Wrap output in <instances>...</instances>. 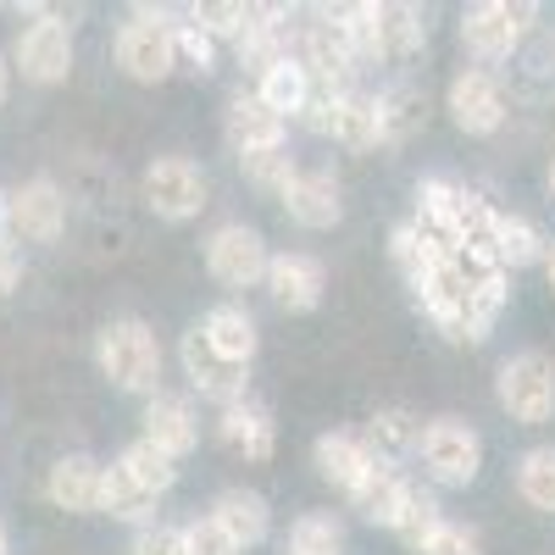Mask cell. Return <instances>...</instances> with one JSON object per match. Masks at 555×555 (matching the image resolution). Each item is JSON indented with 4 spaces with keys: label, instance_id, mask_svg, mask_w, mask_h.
<instances>
[{
    "label": "cell",
    "instance_id": "obj_5",
    "mask_svg": "<svg viewBox=\"0 0 555 555\" xmlns=\"http://www.w3.org/2000/svg\"><path fill=\"white\" fill-rule=\"evenodd\" d=\"M539 17V7H512V0H478L461 12V44L478 62H512V51L522 44L528 23Z\"/></svg>",
    "mask_w": 555,
    "mask_h": 555
},
{
    "label": "cell",
    "instance_id": "obj_8",
    "mask_svg": "<svg viewBox=\"0 0 555 555\" xmlns=\"http://www.w3.org/2000/svg\"><path fill=\"white\" fill-rule=\"evenodd\" d=\"M267 240L256 234L250 222H222L217 234L206 240V272L217 278L222 289H250L267 284Z\"/></svg>",
    "mask_w": 555,
    "mask_h": 555
},
{
    "label": "cell",
    "instance_id": "obj_6",
    "mask_svg": "<svg viewBox=\"0 0 555 555\" xmlns=\"http://www.w3.org/2000/svg\"><path fill=\"white\" fill-rule=\"evenodd\" d=\"M139 190H145V206L162 222H190L206 211V172L190 156H156L139 178Z\"/></svg>",
    "mask_w": 555,
    "mask_h": 555
},
{
    "label": "cell",
    "instance_id": "obj_11",
    "mask_svg": "<svg viewBox=\"0 0 555 555\" xmlns=\"http://www.w3.org/2000/svg\"><path fill=\"white\" fill-rule=\"evenodd\" d=\"M183 373H190V384L206 395V400H217V405H240V400H250L245 395V366L240 361H228V356H217L211 350V339L201 334V328H190V334H183Z\"/></svg>",
    "mask_w": 555,
    "mask_h": 555
},
{
    "label": "cell",
    "instance_id": "obj_23",
    "mask_svg": "<svg viewBox=\"0 0 555 555\" xmlns=\"http://www.w3.org/2000/svg\"><path fill=\"white\" fill-rule=\"evenodd\" d=\"M256 95L278 112V117H300L306 112V101H311V73H306V62H300V51H289L284 62H272L267 73H261V83H256Z\"/></svg>",
    "mask_w": 555,
    "mask_h": 555
},
{
    "label": "cell",
    "instance_id": "obj_30",
    "mask_svg": "<svg viewBox=\"0 0 555 555\" xmlns=\"http://www.w3.org/2000/svg\"><path fill=\"white\" fill-rule=\"evenodd\" d=\"M117 461H122V467H128V473H133L139 483H145L151 494H167V489L178 483V461H172L167 450H156V444H151L145 434H139V439H133V444H128V450H122Z\"/></svg>",
    "mask_w": 555,
    "mask_h": 555
},
{
    "label": "cell",
    "instance_id": "obj_32",
    "mask_svg": "<svg viewBox=\"0 0 555 555\" xmlns=\"http://www.w3.org/2000/svg\"><path fill=\"white\" fill-rule=\"evenodd\" d=\"M289 555H345V528L322 512H306L289 528Z\"/></svg>",
    "mask_w": 555,
    "mask_h": 555
},
{
    "label": "cell",
    "instance_id": "obj_21",
    "mask_svg": "<svg viewBox=\"0 0 555 555\" xmlns=\"http://www.w3.org/2000/svg\"><path fill=\"white\" fill-rule=\"evenodd\" d=\"M405 500H411V483L389 467V461H378L373 473L361 478V489L350 494V505L366 517V522H378V528H389L395 533V522H400V512H405Z\"/></svg>",
    "mask_w": 555,
    "mask_h": 555
},
{
    "label": "cell",
    "instance_id": "obj_25",
    "mask_svg": "<svg viewBox=\"0 0 555 555\" xmlns=\"http://www.w3.org/2000/svg\"><path fill=\"white\" fill-rule=\"evenodd\" d=\"M361 444L395 467L400 455H416V444H423V423H416L405 405H384V411H373V423H366Z\"/></svg>",
    "mask_w": 555,
    "mask_h": 555
},
{
    "label": "cell",
    "instance_id": "obj_39",
    "mask_svg": "<svg viewBox=\"0 0 555 555\" xmlns=\"http://www.w3.org/2000/svg\"><path fill=\"white\" fill-rule=\"evenodd\" d=\"M17 272H23V261H17L12 240H0V295H12V284H17Z\"/></svg>",
    "mask_w": 555,
    "mask_h": 555
},
{
    "label": "cell",
    "instance_id": "obj_28",
    "mask_svg": "<svg viewBox=\"0 0 555 555\" xmlns=\"http://www.w3.org/2000/svg\"><path fill=\"white\" fill-rule=\"evenodd\" d=\"M428 44V23L411 7H378V51L384 62H405Z\"/></svg>",
    "mask_w": 555,
    "mask_h": 555
},
{
    "label": "cell",
    "instance_id": "obj_33",
    "mask_svg": "<svg viewBox=\"0 0 555 555\" xmlns=\"http://www.w3.org/2000/svg\"><path fill=\"white\" fill-rule=\"evenodd\" d=\"M240 167H245V178L256 183V190H272V195H284V190H289V178L300 172V167H295V156H289V145H278V151H256V156H240Z\"/></svg>",
    "mask_w": 555,
    "mask_h": 555
},
{
    "label": "cell",
    "instance_id": "obj_40",
    "mask_svg": "<svg viewBox=\"0 0 555 555\" xmlns=\"http://www.w3.org/2000/svg\"><path fill=\"white\" fill-rule=\"evenodd\" d=\"M7 95H12V56H0V106H7Z\"/></svg>",
    "mask_w": 555,
    "mask_h": 555
},
{
    "label": "cell",
    "instance_id": "obj_43",
    "mask_svg": "<svg viewBox=\"0 0 555 555\" xmlns=\"http://www.w3.org/2000/svg\"><path fill=\"white\" fill-rule=\"evenodd\" d=\"M0 555H12V539H7V528H0Z\"/></svg>",
    "mask_w": 555,
    "mask_h": 555
},
{
    "label": "cell",
    "instance_id": "obj_12",
    "mask_svg": "<svg viewBox=\"0 0 555 555\" xmlns=\"http://www.w3.org/2000/svg\"><path fill=\"white\" fill-rule=\"evenodd\" d=\"M222 133H228V145H234L240 156H256V151H278L289 139V122L278 117L256 89H240L234 101H228L222 112Z\"/></svg>",
    "mask_w": 555,
    "mask_h": 555
},
{
    "label": "cell",
    "instance_id": "obj_24",
    "mask_svg": "<svg viewBox=\"0 0 555 555\" xmlns=\"http://www.w3.org/2000/svg\"><path fill=\"white\" fill-rule=\"evenodd\" d=\"M201 334L211 339V350H217V356L240 361V366H250V356H256V345H261L256 317H250L245 306H211V311H206V322H201Z\"/></svg>",
    "mask_w": 555,
    "mask_h": 555
},
{
    "label": "cell",
    "instance_id": "obj_3",
    "mask_svg": "<svg viewBox=\"0 0 555 555\" xmlns=\"http://www.w3.org/2000/svg\"><path fill=\"white\" fill-rule=\"evenodd\" d=\"M117 67L133 83H162L178 73V39H172V12L162 7H133V23L117 34Z\"/></svg>",
    "mask_w": 555,
    "mask_h": 555
},
{
    "label": "cell",
    "instance_id": "obj_44",
    "mask_svg": "<svg viewBox=\"0 0 555 555\" xmlns=\"http://www.w3.org/2000/svg\"><path fill=\"white\" fill-rule=\"evenodd\" d=\"M550 195H555V162H550Z\"/></svg>",
    "mask_w": 555,
    "mask_h": 555
},
{
    "label": "cell",
    "instance_id": "obj_31",
    "mask_svg": "<svg viewBox=\"0 0 555 555\" xmlns=\"http://www.w3.org/2000/svg\"><path fill=\"white\" fill-rule=\"evenodd\" d=\"M190 23L211 39H245L256 23V7H245V0H201V7H190Z\"/></svg>",
    "mask_w": 555,
    "mask_h": 555
},
{
    "label": "cell",
    "instance_id": "obj_41",
    "mask_svg": "<svg viewBox=\"0 0 555 555\" xmlns=\"http://www.w3.org/2000/svg\"><path fill=\"white\" fill-rule=\"evenodd\" d=\"M0 240H12V206H7V195H0Z\"/></svg>",
    "mask_w": 555,
    "mask_h": 555
},
{
    "label": "cell",
    "instance_id": "obj_16",
    "mask_svg": "<svg viewBox=\"0 0 555 555\" xmlns=\"http://www.w3.org/2000/svg\"><path fill=\"white\" fill-rule=\"evenodd\" d=\"M145 439L156 444V450H167L172 461H183L195 444H201V423H195V411H190V400L183 395H151V405H145Z\"/></svg>",
    "mask_w": 555,
    "mask_h": 555
},
{
    "label": "cell",
    "instance_id": "obj_7",
    "mask_svg": "<svg viewBox=\"0 0 555 555\" xmlns=\"http://www.w3.org/2000/svg\"><path fill=\"white\" fill-rule=\"evenodd\" d=\"M12 73H23L28 83H62L73 73V23L39 12V23H28L12 44Z\"/></svg>",
    "mask_w": 555,
    "mask_h": 555
},
{
    "label": "cell",
    "instance_id": "obj_17",
    "mask_svg": "<svg viewBox=\"0 0 555 555\" xmlns=\"http://www.w3.org/2000/svg\"><path fill=\"white\" fill-rule=\"evenodd\" d=\"M217 434H222V444H228V450L245 455V461H267V455L278 450V423H272V411H267V405H256V400L222 405Z\"/></svg>",
    "mask_w": 555,
    "mask_h": 555
},
{
    "label": "cell",
    "instance_id": "obj_22",
    "mask_svg": "<svg viewBox=\"0 0 555 555\" xmlns=\"http://www.w3.org/2000/svg\"><path fill=\"white\" fill-rule=\"evenodd\" d=\"M489 250L500 267H544V250L550 240L539 234V228L522 217V211H494V234H489Z\"/></svg>",
    "mask_w": 555,
    "mask_h": 555
},
{
    "label": "cell",
    "instance_id": "obj_2",
    "mask_svg": "<svg viewBox=\"0 0 555 555\" xmlns=\"http://www.w3.org/2000/svg\"><path fill=\"white\" fill-rule=\"evenodd\" d=\"M494 400L517 428H544L555 416V361L544 350H517L512 361H500Z\"/></svg>",
    "mask_w": 555,
    "mask_h": 555
},
{
    "label": "cell",
    "instance_id": "obj_20",
    "mask_svg": "<svg viewBox=\"0 0 555 555\" xmlns=\"http://www.w3.org/2000/svg\"><path fill=\"white\" fill-rule=\"evenodd\" d=\"M311 455H317V473L328 478V483H339L345 494H356V489H361V478L378 467V455L366 450L356 434H322Z\"/></svg>",
    "mask_w": 555,
    "mask_h": 555
},
{
    "label": "cell",
    "instance_id": "obj_9",
    "mask_svg": "<svg viewBox=\"0 0 555 555\" xmlns=\"http://www.w3.org/2000/svg\"><path fill=\"white\" fill-rule=\"evenodd\" d=\"M444 106H450V117H455L461 133H478L483 139V133H494L505 122V89H500V78L489 67H461L450 78Z\"/></svg>",
    "mask_w": 555,
    "mask_h": 555
},
{
    "label": "cell",
    "instance_id": "obj_19",
    "mask_svg": "<svg viewBox=\"0 0 555 555\" xmlns=\"http://www.w3.org/2000/svg\"><path fill=\"white\" fill-rule=\"evenodd\" d=\"M211 522H217L228 539H234L240 550L261 544V539H267V528H272L267 500H261L256 489H222V494L211 500Z\"/></svg>",
    "mask_w": 555,
    "mask_h": 555
},
{
    "label": "cell",
    "instance_id": "obj_14",
    "mask_svg": "<svg viewBox=\"0 0 555 555\" xmlns=\"http://www.w3.org/2000/svg\"><path fill=\"white\" fill-rule=\"evenodd\" d=\"M101 478H106V467L95 455H62L56 467H51V478H44V494H51V505L56 512H101Z\"/></svg>",
    "mask_w": 555,
    "mask_h": 555
},
{
    "label": "cell",
    "instance_id": "obj_10",
    "mask_svg": "<svg viewBox=\"0 0 555 555\" xmlns=\"http://www.w3.org/2000/svg\"><path fill=\"white\" fill-rule=\"evenodd\" d=\"M12 206V240H28V245H56L62 228H67V195L56 190L51 178H28L23 190L7 195Z\"/></svg>",
    "mask_w": 555,
    "mask_h": 555
},
{
    "label": "cell",
    "instance_id": "obj_29",
    "mask_svg": "<svg viewBox=\"0 0 555 555\" xmlns=\"http://www.w3.org/2000/svg\"><path fill=\"white\" fill-rule=\"evenodd\" d=\"M517 494L533 505V512L555 517V444H539L517 461Z\"/></svg>",
    "mask_w": 555,
    "mask_h": 555
},
{
    "label": "cell",
    "instance_id": "obj_42",
    "mask_svg": "<svg viewBox=\"0 0 555 555\" xmlns=\"http://www.w3.org/2000/svg\"><path fill=\"white\" fill-rule=\"evenodd\" d=\"M544 278H550V289H555V240H550V250H544Z\"/></svg>",
    "mask_w": 555,
    "mask_h": 555
},
{
    "label": "cell",
    "instance_id": "obj_18",
    "mask_svg": "<svg viewBox=\"0 0 555 555\" xmlns=\"http://www.w3.org/2000/svg\"><path fill=\"white\" fill-rule=\"evenodd\" d=\"M345 151H373L384 145V128H378V95H361V89H345V95L328 106V128Z\"/></svg>",
    "mask_w": 555,
    "mask_h": 555
},
{
    "label": "cell",
    "instance_id": "obj_35",
    "mask_svg": "<svg viewBox=\"0 0 555 555\" xmlns=\"http://www.w3.org/2000/svg\"><path fill=\"white\" fill-rule=\"evenodd\" d=\"M172 39H178V67H190V73H211L217 67V39L201 34L195 23H172Z\"/></svg>",
    "mask_w": 555,
    "mask_h": 555
},
{
    "label": "cell",
    "instance_id": "obj_13",
    "mask_svg": "<svg viewBox=\"0 0 555 555\" xmlns=\"http://www.w3.org/2000/svg\"><path fill=\"white\" fill-rule=\"evenodd\" d=\"M267 289L284 311H317L322 306V289H328V272H322L317 256H300V250H284L267 261Z\"/></svg>",
    "mask_w": 555,
    "mask_h": 555
},
{
    "label": "cell",
    "instance_id": "obj_4",
    "mask_svg": "<svg viewBox=\"0 0 555 555\" xmlns=\"http://www.w3.org/2000/svg\"><path fill=\"white\" fill-rule=\"evenodd\" d=\"M416 455H423V473L444 489H467L483 473V439H478L473 423H461V416H434V423H423Z\"/></svg>",
    "mask_w": 555,
    "mask_h": 555
},
{
    "label": "cell",
    "instance_id": "obj_36",
    "mask_svg": "<svg viewBox=\"0 0 555 555\" xmlns=\"http://www.w3.org/2000/svg\"><path fill=\"white\" fill-rule=\"evenodd\" d=\"M416 555H483V544H478V533L473 528H461V522H439L428 539H423V550Z\"/></svg>",
    "mask_w": 555,
    "mask_h": 555
},
{
    "label": "cell",
    "instance_id": "obj_27",
    "mask_svg": "<svg viewBox=\"0 0 555 555\" xmlns=\"http://www.w3.org/2000/svg\"><path fill=\"white\" fill-rule=\"evenodd\" d=\"M378 128H384V145H405V139L423 128V89L416 83L378 89Z\"/></svg>",
    "mask_w": 555,
    "mask_h": 555
},
{
    "label": "cell",
    "instance_id": "obj_15",
    "mask_svg": "<svg viewBox=\"0 0 555 555\" xmlns=\"http://www.w3.org/2000/svg\"><path fill=\"white\" fill-rule=\"evenodd\" d=\"M278 201H284L289 222H300V228H334V222L345 217V201H339L334 172H295L289 190L278 195Z\"/></svg>",
    "mask_w": 555,
    "mask_h": 555
},
{
    "label": "cell",
    "instance_id": "obj_37",
    "mask_svg": "<svg viewBox=\"0 0 555 555\" xmlns=\"http://www.w3.org/2000/svg\"><path fill=\"white\" fill-rule=\"evenodd\" d=\"M128 555H190V544H183V528H162V522H151V528H139V533H133Z\"/></svg>",
    "mask_w": 555,
    "mask_h": 555
},
{
    "label": "cell",
    "instance_id": "obj_1",
    "mask_svg": "<svg viewBox=\"0 0 555 555\" xmlns=\"http://www.w3.org/2000/svg\"><path fill=\"white\" fill-rule=\"evenodd\" d=\"M95 361H101V373L112 378V389H122V395H156L162 345H156V328L145 317H112L101 328V339H95Z\"/></svg>",
    "mask_w": 555,
    "mask_h": 555
},
{
    "label": "cell",
    "instance_id": "obj_34",
    "mask_svg": "<svg viewBox=\"0 0 555 555\" xmlns=\"http://www.w3.org/2000/svg\"><path fill=\"white\" fill-rule=\"evenodd\" d=\"M439 522H444V517H439V500H434L428 489H416V483H411V500H405V512H400L395 533H400L411 550H423V539H428Z\"/></svg>",
    "mask_w": 555,
    "mask_h": 555
},
{
    "label": "cell",
    "instance_id": "obj_26",
    "mask_svg": "<svg viewBox=\"0 0 555 555\" xmlns=\"http://www.w3.org/2000/svg\"><path fill=\"white\" fill-rule=\"evenodd\" d=\"M156 500H162V494H151L145 483L122 467V461H112V467H106V478H101V512H106V517H117V522H145V528H151Z\"/></svg>",
    "mask_w": 555,
    "mask_h": 555
},
{
    "label": "cell",
    "instance_id": "obj_38",
    "mask_svg": "<svg viewBox=\"0 0 555 555\" xmlns=\"http://www.w3.org/2000/svg\"><path fill=\"white\" fill-rule=\"evenodd\" d=\"M183 544H190V555H245L234 539H228L211 517H201V522H190L183 528Z\"/></svg>",
    "mask_w": 555,
    "mask_h": 555
}]
</instances>
